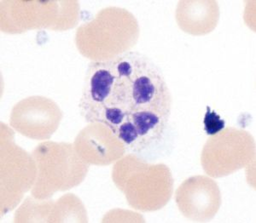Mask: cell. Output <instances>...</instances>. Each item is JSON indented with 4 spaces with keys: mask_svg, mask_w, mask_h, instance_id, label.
<instances>
[{
    "mask_svg": "<svg viewBox=\"0 0 256 223\" xmlns=\"http://www.w3.org/2000/svg\"><path fill=\"white\" fill-rule=\"evenodd\" d=\"M256 157V141L245 130L227 127L210 136L201 154V164L208 177L220 178L247 167Z\"/></svg>",
    "mask_w": 256,
    "mask_h": 223,
    "instance_id": "cell-6",
    "label": "cell"
},
{
    "mask_svg": "<svg viewBox=\"0 0 256 223\" xmlns=\"http://www.w3.org/2000/svg\"><path fill=\"white\" fill-rule=\"evenodd\" d=\"M37 177L31 193L36 200H48L56 192L80 185L90 165L84 162L70 142L46 141L32 151Z\"/></svg>",
    "mask_w": 256,
    "mask_h": 223,
    "instance_id": "cell-4",
    "label": "cell"
},
{
    "mask_svg": "<svg viewBox=\"0 0 256 223\" xmlns=\"http://www.w3.org/2000/svg\"><path fill=\"white\" fill-rule=\"evenodd\" d=\"M1 128V213L12 211L20 203L24 193L32 189L37 167L28 154L13 141L14 133L6 125Z\"/></svg>",
    "mask_w": 256,
    "mask_h": 223,
    "instance_id": "cell-7",
    "label": "cell"
},
{
    "mask_svg": "<svg viewBox=\"0 0 256 223\" xmlns=\"http://www.w3.org/2000/svg\"><path fill=\"white\" fill-rule=\"evenodd\" d=\"M207 109V113L204 118V129L208 135L212 136L224 129V121L217 115V113L210 110V107H208Z\"/></svg>",
    "mask_w": 256,
    "mask_h": 223,
    "instance_id": "cell-13",
    "label": "cell"
},
{
    "mask_svg": "<svg viewBox=\"0 0 256 223\" xmlns=\"http://www.w3.org/2000/svg\"><path fill=\"white\" fill-rule=\"evenodd\" d=\"M140 35V24L132 13L110 6L77 28L76 45L92 61H108L130 51Z\"/></svg>",
    "mask_w": 256,
    "mask_h": 223,
    "instance_id": "cell-3",
    "label": "cell"
},
{
    "mask_svg": "<svg viewBox=\"0 0 256 223\" xmlns=\"http://www.w3.org/2000/svg\"><path fill=\"white\" fill-rule=\"evenodd\" d=\"M111 176L128 205L140 212L164 208L174 194V182L168 166L148 163L137 154H126L116 161Z\"/></svg>",
    "mask_w": 256,
    "mask_h": 223,
    "instance_id": "cell-2",
    "label": "cell"
},
{
    "mask_svg": "<svg viewBox=\"0 0 256 223\" xmlns=\"http://www.w3.org/2000/svg\"><path fill=\"white\" fill-rule=\"evenodd\" d=\"M64 113L53 100L41 96L22 99L12 108L10 125L22 136L44 141L58 131Z\"/></svg>",
    "mask_w": 256,
    "mask_h": 223,
    "instance_id": "cell-8",
    "label": "cell"
},
{
    "mask_svg": "<svg viewBox=\"0 0 256 223\" xmlns=\"http://www.w3.org/2000/svg\"><path fill=\"white\" fill-rule=\"evenodd\" d=\"M40 223H88L86 211L79 198L72 194L56 201L41 200L38 202Z\"/></svg>",
    "mask_w": 256,
    "mask_h": 223,
    "instance_id": "cell-12",
    "label": "cell"
},
{
    "mask_svg": "<svg viewBox=\"0 0 256 223\" xmlns=\"http://www.w3.org/2000/svg\"><path fill=\"white\" fill-rule=\"evenodd\" d=\"M175 202L184 218L196 223L214 218L222 206V192L212 177L194 176L184 181L175 193Z\"/></svg>",
    "mask_w": 256,
    "mask_h": 223,
    "instance_id": "cell-9",
    "label": "cell"
},
{
    "mask_svg": "<svg viewBox=\"0 0 256 223\" xmlns=\"http://www.w3.org/2000/svg\"><path fill=\"white\" fill-rule=\"evenodd\" d=\"M78 1L6 0L0 2V28L10 34L31 30L68 31L80 21Z\"/></svg>",
    "mask_w": 256,
    "mask_h": 223,
    "instance_id": "cell-5",
    "label": "cell"
},
{
    "mask_svg": "<svg viewBox=\"0 0 256 223\" xmlns=\"http://www.w3.org/2000/svg\"><path fill=\"white\" fill-rule=\"evenodd\" d=\"M178 26L193 36H204L216 29L220 20V7L214 0H183L175 12Z\"/></svg>",
    "mask_w": 256,
    "mask_h": 223,
    "instance_id": "cell-11",
    "label": "cell"
},
{
    "mask_svg": "<svg viewBox=\"0 0 256 223\" xmlns=\"http://www.w3.org/2000/svg\"><path fill=\"white\" fill-rule=\"evenodd\" d=\"M172 96L162 71L136 51L88 66L80 111L88 123H101L126 149L138 153L156 144L166 131Z\"/></svg>",
    "mask_w": 256,
    "mask_h": 223,
    "instance_id": "cell-1",
    "label": "cell"
},
{
    "mask_svg": "<svg viewBox=\"0 0 256 223\" xmlns=\"http://www.w3.org/2000/svg\"><path fill=\"white\" fill-rule=\"evenodd\" d=\"M74 146L77 154L89 165L107 166L120 160L126 147L107 126L90 123L76 136Z\"/></svg>",
    "mask_w": 256,
    "mask_h": 223,
    "instance_id": "cell-10",
    "label": "cell"
}]
</instances>
